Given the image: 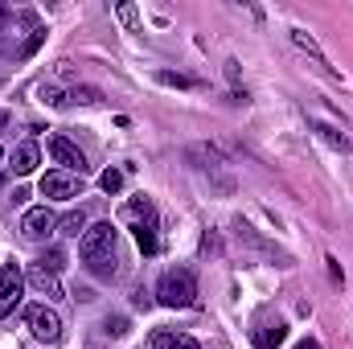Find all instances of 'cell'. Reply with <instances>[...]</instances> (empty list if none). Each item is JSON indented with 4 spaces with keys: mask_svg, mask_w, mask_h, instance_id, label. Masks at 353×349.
Listing matches in <instances>:
<instances>
[{
    "mask_svg": "<svg viewBox=\"0 0 353 349\" xmlns=\"http://www.w3.org/2000/svg\"><path fill=\"white\" fill-rule=\"evenodd\" d=\"M37 99H41V103H50V107H66V103H70V94H62L58 87H41V90H37Z\"/></svg>",
    "mask_w": 353,
    "mask_h": 349,
    "instance_id": "cell-20",
    "label": "cell"
},
{
    "mask_svg": "<svg viewBox=\"0 0 353 349\" xmlns=\"http://www.w3.org/2000/svg\"><path fill=\"white\" fill-rule=\"evenodd\" d=\"M83 193V177L66 173V169H54V173L41 177V197H54V201H70Z\"/></svg>",
    "mask_w": 353,
    "mask_h": 349,
    "instance_id": "cell-5",
    "label": "cell"
},
{
    "mask_svg": "<svg viewBox=\"0 0 353 349\" xmlns=\"http://www.w3.org/2000/svg\"><path fill=\"white\" fill-rule=\"evenodd\" d=\"M4 21H8V8H4V4H0V29H4Z\"/></svg>",
    "mask_w": 353,
    "mask_h": 349,
    "instance_id": "cell-26",
    "label": "cell"
},
{
    "mask_svg": "<svg viewBox=\"0 0 353 349\" xmlns=\"http://www.w3.org/2000/svg\"><path fill=\"white\" fill-rule=\"evenodd\" d=\"M70 103H83V107H94V103H103V94L94 87H74L70 90Z\"/></svg>",
    "mask_w": 353,
    "mask_h": 349,
    "instance_id": "cell-18",
    "label": "cell"
},
{
    "mask_svg": "<svg viewBox=\"0 0 353 349\" xmlns=\"http://www.w3.org/2000/svg\"><path fill=\"white\" fill-rule=\"evenodd\" d=\"M292 41H296V46H300V50H304V54H312V58H316V66H321V70H329V74H333V66H329V58H325V50H321V46H316V37H308V33H304V29H292Z\"/></svg>",
    "mask_w": 353,
    "mask_h": 349,
    "instance_id": "cell-12",
    "label": "cell"
},
{
    "mask_svg": "<svg viewBox=\"0 0 353 349\" xmlns=\"http://www.w3.org/2000/svg\"><path fill=\"white\" fill-rule=\"evenodd\" d=\"M115 12H119V21L132 29V33H140V12H136V4H128V0H119L115 4Z\"/></svg>",
    "mask_w": 353,
    "mask_h": 349,
    "instance_id": "cell-16",
    "label": "cell"
},
{
    "mask_svg": "<svg viewBox=\"0 0 353 349\" xmlns=\"http://www.w3.org/2000/svg\"><path fill=\"white\" fill-rule=\"evenodd\" d=\"M25 325H29V333L37 337V341H62V317L54 312V308H46V304H29L25 308Z\"/></svg>",
    "mask_w": 353,
    "mask_h": 349,
    "instance_id": "cell-4",
    "label": "cell"
},
{
    "mask_svg": "<svg viewBox=\"0 0 353 349\" xmlns=\"http://www.w3.org/2000/svg\"><path fill=\"white\" fill-rule=\"evenodd\" d=\"M157 300H161L165 308H193V304H197V275H193L189 267L165 271L161 283H157Z\"/></svg>",
    "mask_w": 353,
    "mask_h": 349,
    "instance_id": "cell-2",
    "label": "cell"
},
{
    "mask_svg": "<svg viewBox=\"0 0 353 349\" xmlns=\"http://www.w3.org/2000/svg\"><path fill=\"white\" fill-rule=\"evenodd\" d=\"M58 235H66V239H83V235H87V214H83V210H70L66 218H58Z\"/></svg>",
    "mask_w": 353,
    "mask_h": 349,
    "instance_id": "cell-13",
    "label": "cell"
},
{
    "mask_svg": "<svg viewBox=\"0 0 353 349\" xmlns=\"http://www.w3.org/2000/svg\"><path fill=\"white\" fill-rule=\"evenodd\" d=\"M316 132H321V136H325V140H329L333 148H345V152H350V148H353V140H350V136H345V132H337V128H325V123H321Z\"/></svg>",
    "mask_w": 353,
    "mask_h": 349,
    "instance_id": "cell-17",
    "label": "cell"
},
{
    "mask_svg": "<svg viewBox=\"0 0 353 349\" xmlns=\"http://www.w3.org/2000/svg\"><path fill=\"white\" fill-rule=\"evenodd\" d=\"M25 279L41 292V296H50V300H62L66 296V288H62V279L46 267V263H29V271H25Z\"/></svg>",
    "mask_w": 353,
    "mask_h": 349,
    "instance_id": "cell-9",
    "label": "cell"
},
{
    "mask_svg": "<svg viewBox=\"0 0 353 349\" xmlns=\"http://www.w3.org/2000/svg\"><path fill=\"white\" fill-rule=\"evenodd\" d=\"M37 161H41V148H37L33 140H25V144H17V148H12V165H8V169H12L17 177H25V173H33V169H37Z\"/></svg>",
    "mask_w": 353,
    "mask_h": 349,
    "instance_id": "cell-10",
    "label": "cell"
},
{
    "mask_svg": "<svg viewBox=\"0 0 353 349\" xmlns=\"http://www.w3.org/2000/svg\"><path fill=\"white\" fill-rule=\"evenodd\" d=\"M136 243H140V251H144V255H157V251H161L157 222H152V226H136Z\"/></svg>",
    "mask_w": 353,
    "mask_h": 349,
    "instance_id": "cell-15",
    "label": "cell"
},
{
    "mask_svg": "<svg viewBox=\"0 0 353 349\" xmlns=\"http://www.w3.org/2000/svg\"><path fill=\"white\" fill-rule=\"evenodd\" d=\"M58 230V218H54V210H46V206H33L25 218H21V239H29V243H41L46 235H54Z\"/></svg>",
    "mask_w": 353,
    "mask_h": 349,
    "instance_id": "cell-6",
    "label": "cell"
},
{
    "mask_svg": "<svg viewBox=\"0 0 353 349\" xmlns=\"http://www.w3.org/2000/svg\"><path fill=\"white\" fill-rule=\"evenodd\" d=\"M50 157L66 169V173H87V157L79 152V144H70L66 136H50Z\"/></svg>",
    "mask_w": 353,
    "mask_h": 349,
    "instance_id": "cell-7",
    "label": "cell"
},
{
    "mask_svg": "<svg viewBox=\"0 0 353 349\" xmlns=\"http://www.w3.org/2000/svg\"><path fill=\"white\" fill-rule=\"evenodd\" d=\"M41 37H46V29H41V25H37V29H33V33H29V41H25V50H21V54H33V50H37V46H41Z\"/></svg>",
    "mask_w": 353,
    "mask_h": 349,
    "instance_id": "cell-24",
    "label": "cell"
},
{
    "mask_svg": "<svg viewBox=\"0 0 353 349\" xmlns=\"http://www.w3.org/2000/svg\"><path fill=\"white\" fill-rule=\"evenodd\" d=\"M0 128H4V111H0Z\"/></svg>",
    "mask_w": 353,
    "mask_h": 349,
    "instance_id": "cell-27",
    "label": "cell"
},
{
    "mask_svg": "<svg viewBox=\"0 0 353 349\" xmlns=\"http://www.w3.org/2000/svg\"><path fill=\"white\" fill-rule=\"evenodd\" d=\"M251 341H255V349H279L283 341H288V325H283V321H271V325H259Z\"/></svg>",
    "mask_w": 353,
    "mask_h": 349,
    "instance_id": "cell-11",
    "label": "cell"
},
{
    "mask_svg": "<svg viewBox=\"0 0 353 349\" xmlns=\"http://www.w3.org/2000/svg\"><path fill=\"white\" fill-rule=\"evenodd\" d=\"M99 185H103V193H119L123 189V173L119 169H107V173L99 177Z\"/></svg>",
    "mask_w": 353,
    "mask_h": 349,
    "instance_id": "cell-21",
    "label": "cell"
},
{
    "mask_svg": "<svg viewBox=\"0 0 353 349\" xmlns=\"http://www.w3.org/2000/svg\"><path fill=\"white\" fill-rule=\"evenodd\" d=\"M79 255H83V263H87L90 275H99V279H115V275L123 271V267H119V230H115L111 222L87 226Z\"/></svg>",
    "mask_w": 353,
    "mask_h": 349,
    "instance_id": "cell-1",
    "label": "cell"
},
{
    "mask_svg": "<svg viewBox=\"0 0 353 349\" xmlns=\"http://www.w3.org/2000/svg\"><path fill=\"white\" fill-rule=\"evenodd\" d=\"M119 222H128L132 230H136V226H152V222H157V206H152V197H144V193L128 197L123 210H119Z\"/></svg>",
    "mask_w": 353,
    "mask_h": 349,
    "instance_id": "cell-8",
    "label": "cell"
},
{
    "mask_svg": "<svg viewBox=\"0 0 353 349\" xmlns=\"http://www.w3.org/2000/svg\"><path fill=\"white\" fill-rule=\"evenodd\" d=\"M37 263H46V267H50V271H54V275H58V271H62V267H66V255H62V251H58V247H54V251H46V255H41V259Z\"/></svg>",
    "mask_w": 353,
    "mask_h": 349,
    "instance_id": "cell-23",
    "label": "cell"
},
{
    "mask_svg": "<svg viewBox=\"0 0 353 349\" xmlns=\"http://www.w3.org/2000/svg\"><path fill=\"white\" fill-rule=\"evenodd\" d=\"M103 333H107V337H123V333H128V317H107V321H103Z\"/></svg>",
    "mask_w": 353,
    "mask_h": 349,
    "instance_id": "cell-22",
    "label": "cell"
},
{
    "mask_svg": "<svg viewBox=\"0 0 353 349\" xmlns=\"http://www.w3.org/2000/svg\"><path fill=\"white\" fill-rule=\"evenodd\" d=\"M152 349H197V341L185 337V333H173V329H161L152 337Z\"/></svg>",
    "mask_w": 353,
    "mask_h": 349,
    "instance_id": "cell-14",
    "label": "cell"
},
{
    "mask_svg": "<svg viewBox=\"0 0 353 349\" xmlns=\"http://www.w3.org/2000/svg\"><path fill=\"white\" fill-rule=\"evenodd\" d=\"M0 161H4V148H0Z\"/></svg>",
    "mask_w": 353,
    "mask_h": 349,
    "instance_id": "cell-28",
    "label": "cell"
},
{
    "mask_svg": "<svg viewBox=\"0 0 353 349\" xmlns=\"http://www.w3.org/2000/svg\"><path fill=\"white\" fill-rule=\"evenodd\" d=\"M296 349H321V341H312V337H308V341H300Z\"/></svg>",
    "mask_w": 353,
    "mask_h": 349,
    "instance_id": "cell-25",
    "label": "cell"
},
{
    "mask_svg": "<svg viewBox=\"0 0 353 349\" xmlns=\"http://www.w3.org/2000/svg\"><path fill=\"white\" fill-rule=\"evenodd\" d=\"M165 87H181V90H189V87H197V79H189V74H173V70H161L157 74Z\"/></svg>",
    "mask_w": 353,
    "mask_h": 349,
    "instance_id": "cell-19",
    "label": "cell"
},
{
    "mask_svg": "<svg viewBox=\"0 0 353 349\" xmlns=\"http://www.w3.org/2000/svg\"><path fill=\"white\" fill-rule=\"evenodd\" d=\"M21 296H25V271L8 259L0 267V321L21 308Z\"/></svg>",
    "mask_w": 353,
    "mask_h": 349,
    "instance_id": "cell-3",
    "label": "cell"
}]
</instances>
